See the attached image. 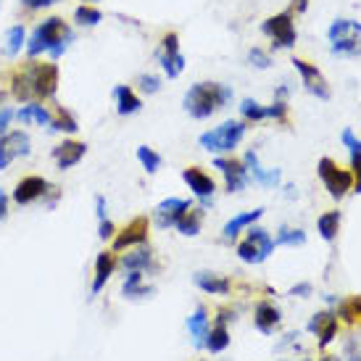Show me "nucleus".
I'll use <instances>...</instances> for the list:
<instances>
[{
    "label": "nucleus",
    "instance_id": "52",
    "mask_svg": "<svg viewBox=\"0 0 361 361\" xmlns=\"http://www.w3.org/2000/svg\"><path fill=\"white\" fill-rule=\"evenodd\" d=\"M288 98V87L282 85V87H277V101H285Z\"/></svg>",
    "mask_w": 361,
    "mask_h": 361
},
{
    "label": "nucleus",
    "instance_id": "26",
    "mask_svg": "<svg viewBox=\"0 0 361 361\" xmlns=\"http://www.w3.org/2000/svg\"><path fill=\"white\" fill-rule=\"evenodd\" d=\"M177 230L182 232V235H188V238H192V235H198L203 227V209H188L185 214H182L180 219H177V224H174Z\"/></svg>",
    "mask_w": 361,
    "mask_h": 361
},
{
    "label": "nucleus",
    "instance_id": "10",
    "mask_svg": "<svg viewBox=\"0 0 361 361\" xmlns=\"http://www.w3.org/2000/svg\"><path fill=\"white\" fill-rule=\"evenodd\" d=\"M293 66L301 74L303 87H306L311 95H317L319 101H330V85H327V80L322 77V71L317 69L314 63H309V61H303V59H293Z\"/></svg>",
    "mask_w": 361,
    "mask_h": 361
},
{
    "label": "nucleus",
    "instance_id": "40",
    "mask_svg": "<svg viewBox=\"0 0 361 361\" xmlns=\"http://www.w3.org/2000/svg\"><path fill=\"white\" fill-rule=\"evenodd\" d=\"M137 85H140V90L148 92V95H153V92L161 90V80L159 77H153V74H142L140 80H137Z\"/></svg>",
    "mask_w": 361,
    "mask_h": 361
},
{
    "label": "nucleus",
    "instance_id": "48",
    "mask_svg": "<svg viewBox=\"0 0 361 361\" xmlns=\"http://www.w3.org/2000/svg\"><path fill=\"white\" fill-rule=\"evenodd\" d=\"M6 211H8V198H6V192L0 190V221L6 219Z\"/></svg>",
    "mask_w": 361,
    "mask_h": 361
},
{
    "label": "nucleus",
    "instance_id": "22",
    "mask_svg": "<svg viewBox=\"0 0 361 361\" xmlns=\"http://www.w3.org/2000/svg\"><path fill=\"white\" fill-rule=\"evenodd\" d=\"M51 111L45 109L42 103H27V106H21L19 111H16V119L21 121V124H40V127H48L51 124Z\"/></svg>",
    "mask_w": 361,
    "mask_h": 361
},
{
    "label": "nucleus",
    "instance_id": "41",
    "mask_svg": "<svg viewBox=\"0 0 361 361\" xmlns=\"http://www.w3.org/2000/svg\"><path fill=\"white\" fill-rule=\"evenodd\" d=\"M161 53H180V37H177V32L164 35V40H161Z\"/></svg>",
    "mask_w": 361,
    "mask_h": 361
},
{
    "label": "nucleus",
    "instance_id": "49",
    "mask_svg": "<svg viewBox=\"0 0 361 361\" xmlns=\"http://www.w3.org/2000/svg\"><path fill=\"white\" fill-rule=\"evenodd\" d=\"M293 295H309L311 293V285H298V288H293Z\"/></svg>",
    "mask_w": 361,
    "mask_h": 361
},
{
    "label": "nucleus",
    "instance_id": "27",
    "mask_svg": "<svg viewBox=\"0 0 361 361\" xmlns=\"http://www.w3.org/2000/svg\"><path fill=\"white\" fill-rule=\"evenodd\" d=\"M188 330H190L195 345H203V343H206V335H209V314H206L203 306L195 309V314L188 319Z\"/></svg>",
    "mask_w": 361,
    "mask_h": 361
},
{
    "label": "nucleus",
    "instance_id": "34",
    "mask_svg": "<svg viewBox=\"0 0 361 361\" xmlns=\"http://www.w3.org/2000/svg\"><path fill=\"white\" fill-rule=\"evenodd\" d=\"M124 295H130V298H135V295H145V293H151V288H145L142 285V271H130L127 274V280H124Z\"/></svg>",
    "mask_w": 361,
    "mask_h": 361
},
{
    "label": "nucleus",
    "instance_id": "9",
    "mask_svg": "<svg viewBox=\"0 0 361 361\" xmlns=\"http://www.w3.org/2000/svg\"><path fill=\"white\" fill-rule=\"evenodd\" d=\"M32 151V142H30V135L21 130H13V132H3L0 135V169H8L13 159H19V156H30Z\"/></svg>",
    "mask_w": 361,
    "mask_h": 361
},
{
    "label": "nucleus",
    "instance_id": "11",
    "mask_svg": "<svg viewBox=\"0 0 361 361\" xmlns=\"http://www.w3.org/2000/svg\"><path fill=\"white\" fill-rule=\"evenodd\" d=\"M145 240H148V219H145V216H137V219H132L124 230L114 235V253L127 251L132 245H142Z\"/></svg>",
    "mask_w": 361,
    "mask_h": 361
},
{
    "label": "nucleus",
    "instance_id": "7",
    "mask_svg": "<svg viewBox=\"0 0 361 361\" xmlns=\"http://www.w3.org/2000/svg\"><path fill=\"white\" fill-rule=\"evenodd\" d=\"M271 251H274V240L269 238V232L261 230V227L248 230V238L238 245V256L245 264H261V261L269 259Z\"/></svg>",
    "mask_w": 361,
    "mask_h": 361
},
{
    "label": "nucleus",
    "instance_id": "4",
    "mask_svg": "<svg viewBox=\"0 0 361 361\" xmlns=\"http://www.w3.org/2000/svg\"><path fill=\"white\" fill-rule=\"evenodd\" d=\"M245 137V124L243 121H224L216 130L203 132L201 135V148H206L209 153H232L240 140Z\"/></svg>",
    "mask_w": 361,
    "mask_h": 361
},
{
    "label": "nucleus",
    "instance_id": "15",
    "mask_svg": "<svg viewBox=\"0 0 361 361\" xmlns=\"http://www.w3.org/2000/svg\"><path fill=\"white\" fill-rule=\"evenodd\" d=\"M188 209H190V201H182V198H166V201H161L159 206H156V214H153L156 227H161V230L174 227L177 219H180Z\"/></svg>",
    "mask_w": 361,
    "mask_h": 361
},
{
    "label": "nucleus",
    "instance_id": "38",
    "mask_svg": "<svg viewBox=\"0 0 361 361\" xmlns=\"http://www.w3.org/2000/svg\"><path fill=\"white\" fill-rule=\"evenodd\" d=\"M248 61H251V66H256V69H269L271 66L269 53L261 51V48H253V51L248 53Z\"/></svg>",
    "mask_w": 361,
    "mask_h": 361
},
{
    "label": "nucleus",
    "instance_id": "14",
    "mask_svg": "<svg viewBox=\"0 0 361 361\" xmlns=\"http://www.w3.org/2000/svg\"><path fill=\"white\" fill-rule=\"evenodd\" d=\"M85 153H87V145H85V142L63 140V142H59V145L53 148V161H56V166L63 171V169L77 166V164L85 159Z\"/></svg>",
    "mask_w": 361,
    "mask_h": 361
},
{
    "label": "nucleus",
    "instance_id": "3",
    "mask_svg": "<svg viewBox=\"0 0 361 361\" xmlns=\"http://www.w3.org/2000/svg\"><path fill=\"white\" fill-rule=\"evenodd\" d=\"M232 101V87L219 85V82H198L185 92V111L192 119H209Z\"/></svg>",
    "mask_w": 361,
    "mask_h": 361
},
{
    "label": "nucleus",
    "instance_id": "20",
    "mask_svg": "<svg viewBox=\"0 0 361 361\" xmlns=\"http://www.w3.org/2000/svg\"><path fill=\"white\" fill-rule=\"evenodd\" d=\"M243 164H245V169H248V174H253V180L261 182V185H267V188H274V185H280V169H271V171H264L259 166V156L253 151L245 153V159H243Z\"/></svg>",
    "mask_w": 361,
    "mask_h": 361
},
{
    "label": "nucleus",
    "instance_id": "6",
    "mask_svg": "<svg viewBox=\"0 0 361 361\" xmlns=\"http://www.w3.org/2000/svg\"><path fill=\"white\" fill-rule=\"evenodd\" d=\"M261 32L269 37L274 48H293V45H295V37H298L290 11H282V13L269 16V19L261 24Z\"/></svg>",
    "mask_w": 361,
    "mask_h": 361
},
{
    "label": "nucleus",
    "instance_id": "55",
    "mask_svg": "<svg viewBox=\"0 0 361 361\" xmlns=\"http://www.w3.org/2000/svg\"><path fill=\"white\" fill-rule=\"evenodd\" d=\"M324 361H335V359H324Z\"/></svg>",
    "mask_w": 361,
    "mask_h": 361
},
{
    "label": "nucleus",
    "instance_id": "8",
    "mask_svg": "<svg viewBox=\"0 0 361 361\" xmlns=\"http://www.w3.org/2000/svg\"><path fill=\"white\" fill-rule=\"evenodd\" d=\"M317 171H319L324 188H327L332 198H338V201L353 188V174L348 169H341L332 159H319Z\"/></svg>",
    "mask_w": 361,
    "mask_h": 361
},
{
    "label": "nucleus",
    "instance_id": "28",
    "mask_svg": "<svg viewBox=\"0 0 361 361\" xmlns=\"http://www.w3.org/2000/svg\"><path fill=\"white\" fill-rule=\"evenodd\" d=\"M51 132H69V135H74V132L80 130V124H77V119H74V114H71L69 109H63V106H59V109L53 111L51 116Z\"/></svg>",
    "mask_w": 361,
    "mask_h": 361
},
{
    "label": "nucleus",
    "instance_id": "54",
    "mask_svg": "<svg viewBox=\"0 0 361 361\" xmlns=\"http://www.w3.org/2000/svg\"><path fill=\"white\" fill-rule=\"evenodd\" d=\"M82 3H87V6H92V3H101V0H82Z\"/></svg>",
    "mask_w": 361,
    "mask_h": 361
},
{
    "label": "nucleus",
    "instance_id": "39",
    "mask_svg": "<svg viewBox=\"0 0 361 361\" xmlns=\"http://www.w3.org/2000/svg\"><path fill=\"white\" fill-rule=\"evenodd\" d=\"M267 116H271V119H277V121H288V103L274 98V103L267 109Z\"/></svg>",
    "mask_w": 361,
    "mask_h": 361
},
{
    "label": "nucleus",
    "instance_id": "50",
    "mask_svg": "<svg viewBox=\"0 0 361 361\" xmlns=\"http://www.w3.org/2000/svg\"><path fill=\"white\" fill-rule=\"evenodd\" d=\"M293 8L298 11V13H303V11L309 8V0H293Z\"/></svg>",
    "mask_w": 361,
    "mask_h": 361
},
{
    "label": "nucleus",
    "instance_id": "2",
    "mask_svg": "<svg viewBox=\"0 0 361 361\" xmlns=\"http://www.w3.org/2000/svg\"><path fill=\"white\" fill-rule=\"evenodd\" d=\"M71 40H74V35H71L69 24L61 19V16H48V19H42L35 27V32L30 35V40H27L24 48H27L30 59H37L42 53H48L56 61L66 53Z\"/></svg>",
    "mask_w": 361,
    "mask_h": 361
},
{
    "label": "nucleus",
    "instance_id": "46",
    "mask_svg": "<svg viewBox=\"0 0 361 361\" xmlns=\"http://www.w3.org/2000/svg\"><path fill=\"white\" fill-rule=\"evenodd\" d=\"M98 235H101L103 240H111V238L116 235V230H114V224H111L109 219H101V232H98Z\"/></svg>",
    "mask_w": 361,
    "mask_h": 361
},
{
    "label": "nucleus",
    "instance_id": "37",
    "mask_svg": "<svg viewBox=\"0 0 361 361\" xmlns=\"http://www.w3.org/2000/svg\"><path fill=\"white\" fill-rule=\"evenodd\" d=\"M303 243H306V232L303 230L282 227L280 235H277V240H274V245H303Z\"/></svg>",
    "mask_w": 361,
    "mask_h": 361
},
{
    "label": "nucleus",
    "instance_id": "19",
    "mask_svg": "<svg viewBox=\"0 0 361 361\" xmlns=\"http://www.w3.org/2000/svg\"><path fill=\"white\" fill-rule=\"evenodd\" d=\"M227 319H230V314H221L219 319H216V324L209 330V335H206V348H209L211 353H221L227 345H230V332H227Z\"/></svg>",
    "mask_w": 361,
    "mask_h": 361
},
{
    "label": "nucleus",
    "instance_id": "13",
    "mask_svg": "<svg viewBox=\"0 0 361 361\" xmlns=\"http://www.w3.org/2000/svg\"><path fill=\"white\" fill-rule=\"evenodd\" d=\"M214 166L224 174V182H227V190L230 192H240L248 182V169L243 161L235 159H214Z\"/></svg>",
    "mask_w": 361,
    "mask_h": 361
},
{
    "label": "nucleus",
    "instance_id": "44",
    "mask_svg": "<svg viewBox=\"0 0 361 361\" xmlns=\"http://www.w3.org/2000/svg\"><path fill=\"white\" fill-rule=\"evenodd\" d=\"M13 119H16V111L8 109V106H3V109H0V135H3V132H8L11 121Z\"/></svg>",
    "mask_w": 361,
    "mask_h": 361
},
{
    "label": "nucleus",
    "instance_id": "30",
    "mask_svg": "<svg viewBox=\"0 0 361 361\" xmlns=\"http://www.w3.org/2000/svg\"><path fill=\"white\" fill-rule=\"evenodd\" d=\"M153 264V256H151V251L148 248H137V251H132V253H127L124 259H121V267L124 269H130V271H142V269H148Z\"/></svg>",
    "mask_w": 361,
    "mask_h": 361
},
{
    "label": "nucleus",
    "instance_id": "21",
    "mask_svg": "<svg viewBox=\"0 0 361 361\" xmlns=\"http://www.w3.org/2000/svg\"><path fill=\"white\" fill-rule=\"evenodd\" d=\"M114 98H116V111H119L121 116H132V114H137L142 109V101L135 95L130 85H119L114 90Z\"/></svg>",
    "mask_w": 361,
    "mask_h": 361
},
{
    "label": "nucleus",
    "instance_id": "47",
    "mask_svg": "<svg viewBox=\"0 0 361 361\" xmlns=\"http://www.w3.org/2000/svg\"><path fill=\"white\" fill-rule=\"evenodd\" d=\"M95 214H98V219H106V198L103 195L95 198Z\"/></svg>",
    "mask_w": 361,
    "mask_h": 361
},
{
    "label": "nucleus",
    "instance_id": "23",
    "mask_svg": "<svg viewBox=\"0 0 361 361\" xmlns=\"http://www.w3.org/2000/svg\"><path fill=\"white\" fill-rule=\"evenodd\" d=\"M195 285H198L203 293H211V295H227L232 288V282L227 280V277L209 274V271H198V274H195Z\"/></svg>",
    "mask_w": 361,
    "mask_h": 361
},
{
    "label": "nucleus",
    "instance_id": "36",
    "mask_svg": "<svg viewBox=\"0 0 361 361\" xmlns=\"http://www.w3.org/2000/svg\"><path fill=\"white\" fill-rule=\"evenodd\" d=\"M240 114L245 121H261L267 119V109L261 106V103L251 101V98H245V101L240 103Z\"/></svg>",
    "mask_w": 361,
    "mask_h": 361
},
{
    "label": "nucleus",
    "instance_id": "45",
    "mask_svg": "<svg viewBox=\"0 0 361 361\" xmlns=\"http://www.w3.org/2000/svg\"><path fill=\"white\" fill-rule=\"evenodd\" d=\"M59 0H21V6L27 11H45L51 8V6H56Z\"/></svg>",
    "mask_w": 361,
    "mask_h": 361
},
{
    "label": "nucleus",
    "instance_id": "43",
    "mask_svg": "<svg viewBox=\"0 0 361 361\" xmlns=\"http://www.w3.org/2000/svg\"><path fill=\"white\" fill-rule=\"evenodd\" d=\"M351 174H353V190L361 192V153H356L351 159Z\"/></svg>",
    "mask_w": 361,
    "mask_h": 361
},
{
    "label": "nucleus",
    "instance_id": "42",
    "mask_svg": "<svg viewBox=\"0 0 361 361\" xmlns=\"http://www.w3.org/2000/svg\"><path fill=\"white\" fill-rule=\"evenodd\" d=\"M343 145H345V148H348L353 156H356V153H361V140L356 137V135H353L351 130H343Z\"/></svg>",
    "mask_w": 361,
    "mask_h": 361
},
{
    "label": "nucleus",
    "instance_id": "18",
    "mask_svg": "<svg viewBox=\"0 0 361 361\" xmlns=\"http://www.w3.org/2000/svg\"><path fill=\"white\" fill-rule=\"evenodd\" d=\"M114 269H116V256H114V251L98 253V259H95V280H92V295H98V293L103 290V285L111 280Z\"/></svg>",
    "mask_w": 361,
    "mask_h": 361
},
{
    "label": "nucleus",
    "instance_id": "51",
    "mask_svg": "<svg viewBox=\"0 0 361 361\" xmlns=\"http://www.w3.org/2000/svg\"><path fill=\"white\" fill-rule=\"evenodd\" d=\"M348 309H351L353 314H356V317H361V298H356V301H351V306H348Z\"/></svg>",
    "mask_w": 361,
    "mask_h": 361
},
{
    "label": "nucleus",
    "instance_id": "16",
    "mask_svg": "<svg viewBox=\"0 0 361 361\" xmlns=\"http://www.w3.org/2000/svg\"><path fill=\"white\" fill-rule=\"evenodd\" d=\"M182 180L188 182V188H190L201 201H211V195L216 190V182L211 180L203 169H198V166H188V169L182 171Z\"/></svg>",
    "mask_w": 361,
    "mask_h": 361
},
{
    "label": "nucleus",
    "instance_id": "12",
    "mask_svg": "<svg viewBox=\"0 0 361 361\" xmlns=\"http://www.w3.org/2000/svg\"><path fill=\"white\" fill-rule=\"evenodd\" d=\"M51 190L53 188L48 180H42V177H24L16 185V190H13V201L19 203V206H30V203L45 198Z\"/></svg>",
    "mask_w": 361,
    "mask_h": 361
},
{
    "label": "nucleus",
    "instance_id": "25",
    "mask_svg": "<svg viewBox=\"0 0 361 361\" xmlns=\"http://www.w3.org/2000/svg\"><path fill=\"white\" fill-rule=\"evenodd\" d=\"M261 216H264V209H256V211H248V214H240V216H235V219H230L227 224H224L221 235H224L227 240H235V238L240 235V230H245L248 224H253V221L261 219Z\"/></svg>",
    "mask_w": 361,
    "mask_h": 361
},
{
    "label": "nucleus",
    "instance_id": "5",
    "mask_svg": "<svg viewBox=\"0 0 361 361\" xmlns=\"http://www.w3.org/2000/svg\"><path fill=\"white\" fill-rule=\"evenodd\" d=\"M327 37H330V48L332 53H338V56H359L361 53V24L359 21H351V19H335L332 21L330 32H327Z\"/></svg>",
    "mask_w": 361,
    "mask_h": 361
},
{
    "label": "nucleus",
    "instance_id": "1",
    "mask_svg": "<svg viewBox=\"0 0 361 361\" xmlns=\"http://www.w3.org/2000/svg\"><path fill=\"white\" fill-rule=\"evenodd\" d=\"M11 95L21 103L51 101L59 92V66L53 61H27L11 71Z\"/></svg>",
    "mask_w": 361,
    "mask_h": 361
},
{
    "label": "nucleus",
    "instance_id": "17",
    "mask_svg": "<svg viewBox=\"0 0 361 361\" xmlns=\"http://www.w3.org/2000/svg\"><path fill=\"white\" fill-rule=\"evenodd\" d=\"M309 332H317L319 338V345L327 348L338 332V317H332L330 311H322V314H314V319L309 322Z\"/></svg>",
    "mask_w": 361,
    "mask_h": 361
},
{
    "label": "nucleus",
    "instance_id": "53",
    "mask_svg": "<svg viewBox=\"0 0 361 361\" xmlns=\"http://www.w3.org/2000/svg\"><path fill=\"white\" fill-rule=\"evenodd\" d=\"M3 103H6V90H0V109H3Z\"/></svg>",
    "mask_w": 361,
    "mask_h": 361
},
{
    "label": "nucleus",
    "instance_id": "29",
    "mask_svg": "<svg viewBox=\"0 0 361 361\" xmlns=\"http://www.w3.org/2000/svg\"><path fill=\"white\" fill-rule=\"evenodd\" d=\"M317 230L327 243H332L338 238V230H341V211H327L322 214L319 221H317Z\"/></svg>",
    "mask_w": 361,
    "mask_h": 361
},
{
    "label": "nucleus",
    "instance_id": "33",
    "mask_svg": "<svg viewBox=\"0 0 361 361\" xmlns=\"http://www.w3.org/2000/svg\"><path fill=\"white\" fill-rule=\"evenodd\" d=\"M103 19L101 8H95V6H87V3H82L80 8L74 11V21L80 24V27H95L98 21Z\"/></svg>",
    "mask_w": 361,
    "mask_h": 361
},
{
    "label": "nucleus",
    "instance_id": "32",
    "mask_svg": "<svg viewBox=\"0 0 361 361\" xmlns=\"http://www.w3.org/2000/svg\"><path fill=\"white\" fill-rule=\"evenodd\" d=\"M24 45H27V30H24V24L11 27L8 37H6V53H8V56H19Z\"/></svg>",
    "mask_w": 361,
    "mask_h": 361
},
{
    "label": "nucleus",
    "instance_id": "35",
    "mask_svg": "<svg viewBox=\"0 0 361 361\" xmlns=\"http://www.w3.org/2000/svg\"><path fill=\"white\" fill-rule=\"evenodd\" d=\"M137 161L142 164V169L148 171V174H156L161 166V156L153 148H148V145H140L137 148Z\"/></svg>",
    "mask_w": 361,
    "mask_h": 361
},
{
    "label": "nucleus",
    "instance_id": "24",
    "mask_svg": "<svg viewBox=\"0 0 361 361\" xmlns=\"http://www.w3.org/2000/svg\"><path fill=\"white\" fill-rule=\"evenodd\" d=\"M253 322H256L259 332H264V335H271V332H274V327L280 324V311L274 309L271 303H259V306H256V317H253Z\"/></svg>",
    "mask_w": 361,
    "mask_h": 361
},
{
    "label": "nucleus",
    "instance_id": "31",
    "mask_svg": "<svg viewBox=\"0 0 361 361\" xmlns=\"http://www.w3.org/2000/svg\"><path fill=\"white\" fill-rule=\"evenodd\" d=\"M161 69L169 80H177L185 71V56L182 53H161Z\"/></svg>",
    "mask_w": 361,
    "mask_h": 361
}]
</instances>
